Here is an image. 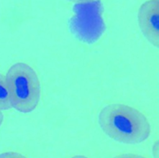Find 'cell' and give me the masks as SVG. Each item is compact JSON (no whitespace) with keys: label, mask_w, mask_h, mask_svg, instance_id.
Here are the masks:
<instances>
[{"label":"cell","mask_w":159,"mask_h":158,"mask_svg":"<svg viewBox=\"0 0 159 158\" xmlns=\"http://www.w3.org/2000/svg\"><path fill=\"white\" fill-rule=\"evenodd\" d=\"M98 123L110 138L127 144L142 142L151 132L147 117L137 109L122 103L104 106L98 114Z\"/></svg>","instance_id":"6da1fadb"},{"label":"cell","mask_w":159,"mask_h":158,"mask_svg":"<svg viewBox=\"0 0 159 158\" xmlns=\"http://www.w3.org/2000/svg\"><path fill=\"white\" fill-rule=\"evenodd\" d=\"M5 77L11 106L23 113L33 111L40 98V82L34 69L26 63L16 62Z\"/></svg>","instance_id":"7a4b0ae2"},{"label":"cell","mask_w":159,"mask_h":158,"mask_svg":"<svg viewBox=\"0 0 159 158\" xmlns=\"http://www.w3.org/2000/svg\"><path fill=\"white\" fill-rule=\"evenodd\" d=\"M140 30L146 40L153 47H159V0L143 2L137 12Z\"/></svg>","instance_id":"3957f363"},{"label":"cell","mask_w":159,"mask_h":158,"mask_svg":"<svg viewBox=\"0 0 159 158\" xmlns=\"http://www.w3.org/2000/svg\"><path fill=\"white\" fill-rule=\"evenodd\" d=\"M11 108L6 77L0 73V110H8Z\"/></svg>","instance_id":"277c9868"},{"label":"cell","mask_w":159,"mask_h":158,"mask_svg":"<svg viewBox=\"0 0 159 158\" xmlns=\"http://www.w3.org/2000/svg\"><path fill=\"white\" fill-rule=\"evenodd\" d=\"M0 158H27L23 154L13 151L4 152L0 154Z\"/></svg>","instance_id":"5b68a950"},{"label":"cell","mask_w":159,"mask_h":158,"mask_svg":"<svg viewBox=\"0 0 159 158\" xmlns=\"http://www.w3.org/2000/svg\"><path fill=\"white\" fill-rule=\"evenodd\" d=\"M112 158H147L141 155L132 154V153H125L120 155H117Z\"/></svg>","instance_id":"8992f818"},{"label":"cell","mask_w":159,"mask_h":158,"mask_svg":"<svg viewBox=\"0 0 159 158\" xmlns=\"http://www.w3.org/2000/svg\"><path fill=\"white\" fill-rule=\"evenodd\" d=\"M69 2L75 3V4H89L99 0H66Z\"/></svg>","instance_id":"52a82bcc"},{"label":"cell","mask_w":159,"mask_h":158,"mask_svg":"<svg viewBox=\"0 0 159 158\" xmlns=\"http://www.w3.org/2000/svg\"><path fill=\"white\" fill-rule=\"evenodd\" d=\"M158 142L157 141L155 142L153 147V155L155 158L158 157Z\"/></svg>","instance_id":"ba28073f"},{"label":"cell","mask_w":159,"mask_h":158,"mask_svg":"<svg viewBox=\"0 0 159 158\" xmlns=\"http://www.w3.org/2000/svg\"><path fill=\"white\" fill-rule=\"evenodd\" d=\"M3 120H4V115H3L2 113L1 112V111L0 110V126L2 124Z\"/></svg>","instance_id":"9c48e42d"},{"label":"cell","mask_w":159,"mask_h":158,"mask_svg":"<svg viewBox=\"0 0 159 158\" xmlns=\"http://www.w3.org/2000/svg\"><path fill=\"white\" fill-rule=\"evenodd\" d=\"M71 158H88V157H87L86 156H83V155H76V156L71 157Z\"/></svg>","instance_id":"30bf717a"}]
</instances>
